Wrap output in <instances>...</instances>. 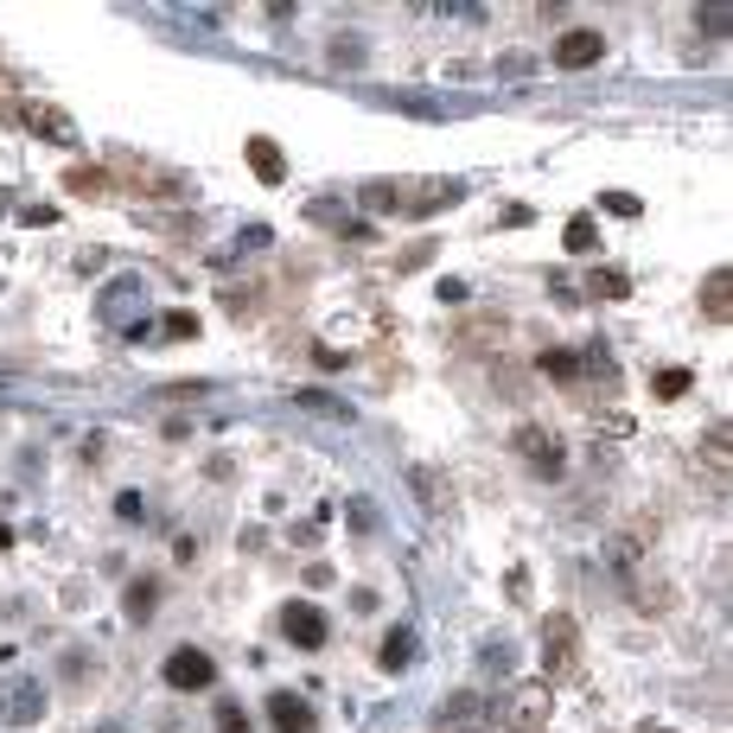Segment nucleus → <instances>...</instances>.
Instances as JSON below:
<instances>
[{"label": "nucleus", "instance_id": "obj_28", "mask_svg": "<svg viewBox=\"0 0 733 733\" xmlns=\"http://www.w3.org/2000/svg\"><path fill=\"white\" fill-rule=\"evenodd\" d=\"M115 517H122V523H141V517H147V498H141V491H122V498H115Z\"/></svg>", "mask_w": 733, "mask_h": 733}, {"label": "nucleus", "instance_id": "obj_23", "mask_svg": "<svg viewBox=\"0 0 733 733\" xmlns=\"http://www.w3.org/2000/svg\"><path fill=\"white\" fill-rule=\"evenodd\" d=\"M593 294H607V301H625V294H632V281L619 275V268H600V275H593Z\"/></svg>", "mask_w": 733, "mask_h": 733}, {"label": "nucleus", "instance_id": "obj_8", "mask_svg": "<svg viewBox=\"0 0 733 733\" xmlns=\"http://www.w3.org/2000/svg\"><path fill=\"white\" fill-rule=\"evenodd\" d=\"M128 306H134V319H141V306H147V287H141V275L109 281V287H102V301H96V313L109 319V326L128 332Z\"/></svg>", "mask_w": 733, "mask_h": 733}, {"label": "nucleus", "instance_id": "obj_21", "mask_svg": "<svg viewBox=\"0 0 733 733\" xmlns=\"http://www.w3.org/2000/svg\"><path fill=\"white\" fill-rule=\"evenodd\" d=\"M479 709H485L479 695H472V689H459V695H447V709H440V721H472Z\"/></svg>", "mask_w": 733, "mask_h": 733}, {"label": "nucleus", "instance_id": "obj_20", "mask_svg": "<svg viewBox=\"0 0 733 733\" xmlns=\"http://www.w3.org/2000/svg\"><path fill=\"white\" fill-rule=\"evenodd\" d=\"M695 26H702L709 39H727V32H733V7H702V13H695Z\"/></svg>", "mask_w": 733, "mask_h": 733}, {"label": "nucleus", "instance_id": "obj_14", "mask_svg": "<svg viewBox=\"0 0 733 733\" xmlns=\"http://www.w3.org/2000/svg\"><path fill=\"white\" fill-rule=\"evenodd\" d=\"M26 128H39V134H51L58 147H71V141H77L71 115H58V109H26Z\"/></svg>", "mask_w": 733, "mask_h": 733}, {"label": "nucleus", "instance_id": "obj_9", "mask_svg": "<svg viewBox=\"0 0 733 733\" xmlns=\"http://www.w3.org/2000/svg\"><path fill=\"white\" fill-rule=\"evenodd\" d=\"M268 727L275 733H319V714H313V702L306 695H268Z\"/></svg>", "mask_w": 733, "mask_h": 733}, {"label": "nucleus", "instance_id": "obj_30", "mask_svg": "<svg viewBox=\"0 0 733 733\" xmlns=\"http://www.w3.org/2000/svg\"><path fill=\"white\" fill-rule=\"evenodd\" d=\"M485 670H491V676H505V670H510V644H505V638H498V644H485Z\"/></svg>", "mask_w": 733, "mask_h": 733}, {"label": "nucleus", "instance_id": "obj_16", "mask_svg": "<svg viewBox=\"0 0 733 733\" xmlns=\"http://www.w3.org/2000/svg\"><path fill=\"white\" fill-rule=\"evenodd\" d=\"M600 250V230H593V217H568V255H593Z\"/></svg>", "mask_w": 733, "mask_h": 733}, {"label": "nucleus", "instance_id": "obj_15", "mask_svg": "<svg viewBox=\"0 0 733 733\" xmlns=\"http://www.w3.org/2000/svg\"><path fill=\"white\" fill-rule=\"evenodd\" d=\"M702 459H709L714 472H727V459H733V434H727V421H714V428L702 434Z\"/></svg>", "mask_w": 733, "mask_h": 733}, {"label": "nucleus", "instance_id": "obj_31", "mask_svg": "<svg viewBox=\"0 0 733 733\" xmlns=\"http://www.w3.org/2000/svg\"><path fill=\"white\" fill-rule=\"evenodd\" d=\"M607 211L612 217H638V198L632 192H607Z\"/></svg>", "mask_w": 733, "mask_h": 733}, {"label": "nucleus", "instance_id": "obj_10", "mask_svg": "<svg viewBox=\"0 0 733 733\" xmlns=\"http://www.w3.org/2000/svg\"><path fill=\"white\" fill-rule=\"evenodd\" d=\"M377 663L389 676H403L408 663H415V625H389V638L377 644Z\"/></svg>", "mask_w": 733, "mask_h": 733}, {"label": "nucleus", "instance_id": "obj_2", "mask_svg": "<svg viewBox=\"0 0 733 733\" xmlns=\"http://www.w3.org/2000/svg\"><path fill=\"white\" fill-rule=\"evenodd\" d=\"M510 447H517V454H523V466H530V472H542V479H561V466H568L561 440L549 428H536V421H523V428L510 434Z\"/></svg>", "mask_w": 733, "mask_h": 733}, {"label": "nucleus", "instance_id": "obj_25", "mask_svg": "<svg viewBox=\"0 0 733 733\" xmlns=\"http://www.w3.org/2000/svg\"><path fill=\"white\" fill-rule=\"evenodd\" d=\"M217 733H250V714L236 702H217Z\"/></svg>", "mask_w": 733, "mask_h": 733}, {"label": "nucleus", "instance_id": "obj_7", "mask_svg": "<svg viewBox=\"0 0 733 733\" xmlns=\"http://www.w3.org/2000/svg\"><path fill=\"white\" fill-rule=\"evenodd\" d=\"M600 58H607V32H593V26H568L556 39L561 71H587V64H600Z\"/></svg>", "mask_w": 733, "mask_h": 733}, {"label": "nucleus", "instance_id": "obj_1", "mask_svg": "<svg viewBox=\"0 0 733 733\" xmlns=\"http://www.w3.org/2000/svg\"><path fill=\"white\" fill-rule=\"evenodd\" d=\"M581 663V625L568 612H549L542 619V676H574Z\"/></svg>", "mask_w": 733, "mask_h": 733}, {"label": "nucleus", "instance_id": "obj_3", "mask_svg": "<svg viewBox=\"0 0 733 733\" xmlns=\"http://www.w3.org/2000/svg\"><path fill=\"white\" fill-rule=\"evenodd\" d=\"M281 632H287V644H294V651H326L332 619L313 607V600H287V612H281Z\"/></svg>", "mask_w": 733, "mask_h": 733}, {"label": "nucleus", "instance_id": "obj_18", "mask_svg": "<svg viewBox=\"0 0 733 733\" xmlns=\"http://www.w3.org/2000/svg\"><path fill=\"white\" fill-rule=\"evenodd\" d=\"M294 403L313 408V415H338V421H352V403H338V396H326V389H301Z\"/></svg>", "mask_w": 733, "mask_h": 733}, {"label": "nucleus", "instance_id": "obj_6", "mask_svg": "<svg viewBox=\"0 0 733 733\" xmlns=\"http://www.w3.org/2000/svg\"><path fill=\"white\" fill-rule=\"evenodd\" d=\"M45 683H32V676H20V683H7V695H0V721L7 727H32V721H45Z\"/></svg>", "mask_w": 733, "mask_h": 733}, {"label": "nucleus", "instance_id": "obj_26", "mask_svg": "<svg viewBox=\"0 0 733 733\" xmlns=\"http://www.w3.org/2000/svg\"><path fill=\"white\" fill-rule=\"evenodd\" d=\"M160 332H166V338H198V319H192V313H166Z\"/></svg>", "mask_w": 733, "mask_h": 733}, {"label": "nucleus", "instance_id": "obj_24", "mask_svg": "<svg viewBox=\"0 0 733 733\" xmlns=\"http://www.w3.org/2000/svg\"><path fill=\"white\" fill-rule=\"evenodd\" d=\"M542 364H549V377H561V383H574V377H581V357H574V352H549Z\"/></svg>", "mask_w": 733, "mask_h": 733}, {"label": "nucleus", "instance_id": "obj_5", "mask_svg": "<svg viewBox=\"0 0 733 733\" xmlns=\"http://www.w3.org/2000/svg\"><path fill=\"white\" fill-rule=\"evenodd\" d=\"M217 683V663H211V651H198V644H179L173 658H166V689H211Z\"/></svg>", "mask_w": 733, "mask_h": 733}, {"label": "nucleus", "instance_id": "obj_13", "mask_svg": "<svg viewBox=\"0 0 733 733\" xmlns=\"http://www.w3.org/2000/svg\"><path fill=\"white\" fill-rule=\"evenodd\" d=\"M153 607H160V581L153 574H141V581H128V593H122V612L141 625V619H153Z\"/></svg>", "mask_w": 733, "mask_h": 733}, {"label": "nucleus", "instance_id": "obj_29", "mask_svg": "<svg viewBox=\"0 0 733 733\" xmlns=\"http://www.w3.org/2000/svg\"><path fill=\"white\" fill-rule=\"evenodd\" d=\"M345 510H352V530H364V536L377 530V505H370V498H352Z\"/></svg>", "mask_w": 733, "mask_h": 733}, {"label": "nucleus", "instance_id": "obj_4", "mask_svg": "<svg viewBox=\"0 0 733 733\" xmlns=\"http://www.w3.org/2000/svg\"><path fill=\"white\" fill-rule=\"evenodd\" d=\"M549 714H556V695H549V683H523L517 695H510L505 727L510 733H542V727H549Z\"/></svg>", "mask_w": 733, "mask_h": 733}, {"label": "nucleus", "instance_id": "obj_12", "mask_svg": "<svg viewBox=\"0 0 733 733\" xmlns=\"http://www.w3.org/2000/svg\"><path fill=\"white\" fill-rule=\"evenodd\" d=\"M250 173L262 179V185H281V179H287V160H281L275 141H262V134L250 141Z\"/></svg>", "mask_w": 733, "mask_h": 733}, {"label": "nucleus", "instance_id": "obj_11", "mask_svg": "<svg viewBox=\"0 0 733 733\" xmlns=\"http://www.w3.org/2000/svg\"><path fill=\"white\" fill-rule=\"evenodd\" d=\"M702 313H709L714 326H727L733 319V275L727 268H714V275L702 281Z\"/></svg>", "mask_w": 733, "mask_h": 733}, {"label": "nucleus", "instance_id": "obj_22", "mask_svg": "<svg viewBox=\"0 0 733 733\" xmlns=\"http://www.w3.org/2000/svg\"><path fill=\"white\" fill-rule=\"evenodd\" d=\"M326 51H332V64H352V71L364 64V45H357V32H338Z\"/></svg>", "mask_w": 733, "mask_h": 733}, {"label": "nucleus", "instance_id": "obj_33", "mask_svg": "<svg viewBox=\"0 0 733 733\" xmlns=\"http://www.w3.org/2000/svg\"><path fill=\"white\" fill-rule=\"evenodd\" d=\"M96 733H128V727H122V721H102V727H96Z\"/></svg>", "mask_w": 733, "mask_h": 733}, {"label": "nucleus", "instance_id": "obj_17", "mask_svg": "<svg viewBox=\"0 0 733 733\" xmlns=\"http://www.w3.org/2000/svg\"><path fill=\"white\" fill-rule=\"evenodd\" d=\"M651 389H658L663 403H676V396H689V389H695V370H676V364H670V370H658V383H651Z\"/></svg>", "mask_w": 733, "mask_h": 733}, {"label": "nucleus", "instance_id": "obj_32", "mask_svg": "<svg viewBox=\"0 0 733 733\" xmlns=\"http://www.w3.org/2000/svg\"><path fill=\"white\" fill-rule=\"evenodd\" d=\"M71 192H102V173H71Z\"/></svg>", "mask_w": 733, "mask_h": 733}, {"label": "nucleus", "instance_id": "obj_19", "mask_svg": "<svg viewBox=\"0 0 733 733\" xmlns=\"http://www.w3.org/2000/svg\"><path fill=\"white\" fill-rule=\"evenodd\" d=\"M364 211H403V198H396V185H383V179H370V185H364Z\"/></svg>", "mask_w": 733, "mask_h": 733}, {"label": "nucleus", "instance_id": "obj_27", "mask_svg": "<svg viewBox=\"0 0 733 733\" xmlns=\"http://www.w3.org/2000/svg\"><path fill=\"white\" fill-rule=\"evenodd\" d=\"M408 485L421 491V505H440V479H434L428 466H415V472H408Z\"/></svg>", "mask_w": 733, "mask_h": 733}]
</instances>
